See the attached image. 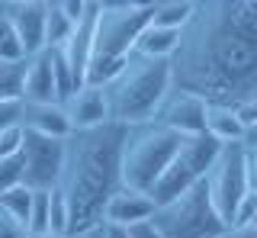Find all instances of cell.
Listing matches in <instances>:
<instances>
[{
  "mask_svg": "<svg viewBox=\"0 0 257 238\" xmlns=\"http://www.w3.org/2000/svg\"><path fill=\"white\" fill-rule=\"evenodd\" d=\"M155 4L139 0H100V17H96V39H93V61L87 71V84L106 87L125 61L135 55L142 33L155 20Z\"/></svg>",
  "mask_w": 257,
  "mask_h": 238,
  "instance_id": "obj_3",
  "label": "cell"
},
{
  "mask_svg": "<svg viewBox=\"0 0 257 238\" xmlns=\"http://www.w3.org/2000/svg\"><path fill=\"white\" fill-rule=\"evenodd\" d=\"M77 23L68 20V13L61 10V0H48V26H45V52L61 49L71 36H74Z\"/></svg>",
  "mask_w": 257,
  "mask_h": 238,
  "instance_id": "obj_18",
  "label": "cell"
},
{
  "mask_svg": "<svg viewBox=\"0 0 257 238\" xmlns=\"http://www.w3.org/2000/svg\"><path fill=\"white\" fill-rule=\"evenodd\" d=\"M23 184V158H4L0 161V193L10 187H20Z\"/></svg>",
  "mask_w": 257,
  "mask_h": 238,
  "instance_id": "obj_25",
  "label": "cell"
},
{
  "mask_svg": "<svg viewBox=\"0 0 257 238\" xmlns=\"http://www.w3.org/2000/svg\"><path fill=\"white\" fill-rule=\"evenodd\" d=\"M4 13H7V0H0V17H4Z\"/></svg>",
  "mask_w": 257,
  "mask_h": 238,
  "instance_id": "obj_36",
  "label": "cell"
},
{
  "mask_svg": "<svg viewBox=\"0 0 257 238\" xmlns=\"http://www.w3.org/2000/svg\"><path fill=\"white\" fill-rule=\"evenodd\" d=\"M122 142L125 126L106 123L100 129L71 132L64 142L61 196L68 203V235L103 225L106 203L122 190Z\"/></svg>",
  "mask_w": 257,
  "mask_h": 238,
  "instance_id": "obj_2",
  "label": "cell"
},
{
  "mask_svg": "<svg viewBox=\"0 0 257 238\" xmlns=\"http://www.w3.org/2000/svg\"><path fill=\"white\" fill-rule=\"evenodd\" d=\"M180 33L183 29H167V26H155L151 23L142 33L139 45H135V55H145V58H174L177 45H180Z\"/></svg>",
  "mask_w": 257,
  "mask_h": 238,
  "instance_id": "obj_17",
  "label": "cell"
},
{
  "mask_svg": "<svg viewBox=\"0 0 257 238\" xmlns=\"http://www.w3.org/2000/svg\"><path fill=\"white\" fill-rule=\"evenodd\" d=\"M23 139H26V132H23V126H7L4 132H0V161L4 158H16L23 152Z\"/></svg>",
  "mask_w": 257,
  "mask_h": 238,
  "instance_id": "obj_24",
  "label": "cell"
},
{
  "mask_svg": "<svg viewBox=\"0 0 257 238\" xmlns=\"http://www.w3.org/2000/svg\"><path fill=\"white\" fill-rule=\"evenodd\" d=\"M174 90L238 106L257 93V0H196L174 58Z\"/></svg>",
  "mask_w": 257,
  "mask_h": 238,
  "instance_id": "obj_1",
  "label": "cell"
},
{
  "mask_svg": "<svg viewBox=\"0 0 257 238\" xmlns=\"http://www.w3.org/2000/svg\"><path fill=\"white\" fill-rule=\"evenodd\" d=\"M64 142H68V139H64ZM64 142L26 132L20 158H23V184H26L32 193L58 190L61 171H64Z\"/></svg>",
  "mask_w": 257,
  "mask_h": 238,
  "instance_id": "obj_9",
  "label": "cell"
},
{
  "mask_svg": "<svg viewBox=\"0 0 257 238\" xmlns=\"http://www.w3.org/2000/svg\"><path fill=\"white\" fill-rule=\"evenodd\" d=\"M155 123L177 132L180 139L203 136L206 132V100L193 97V93H183V90H171V97L164 100Z\"/></svg>",
  "mask_w": 257,
  "mask_h": 238,
  "instance_id": "obj_11",
  "label": "cell"
},
{
  "mask_svg": "<svg viewBox=\"0 0 257 238\" xmlns=\"http://www.w3.org/2000/svg\"><path fill=\"white\" fill-rule=\"evenodd\" d=\"M23 45L13 33V23L7 20V13L0 17V61H23Z\"/></svg>",
  "mask_w": 257,
  "mask_h": 238,
  "instance_id": "obj_23",
  "label": "cell"
},
{
  "mask_svg": "<svg viewBox=\"0 0 257 238\" xmlns=\"http://www.w3.org/2000/svg\"><path fill=\"white\" fill-rule=\"evenodd\" d=\"M26 65H29V58H23V61H0V103H23Z\"/></svg>",
  "mask_w": 257,
  "mask_h": 238,
  "instance_id": "obj_19",
  "label": "cell"
},
{
  "mask_svg": "<svg viewBox=\"0 0 257 238\" xmlns=\"http://www.w3.org/2000/svg\"><path fill=\"white\" fill-rule=\"evenodd\" d=\"M64 113H68L74 132H84V129H100V126L112 123L109 119V100H106V87H93V84H84L80 90H74L68 100L61 103Z\"/></svg>",
  "mask_w": 257,
  "mask_h": 238,
  "instance_id": "obj_12",
  "label": "cell"
},
{
  "mask_svg": "<svg viewBox=\"0 0 257 238\" xmlns=\"http://www.w3.org/2000/svg\"><path fill=\"white\" fill-rule=\"evenodd\" d=\"M29 235H45L52 232V190L48 193H32V209H29Z\"/></svg>",
  "mask_w": 257,
  "mask_h": 238,
  "instance_id": "obj_22",
  "label": "cell"
},
{
  "mask_svg": "<svg viewBox=\"0 0 257 238\" xmlns=\"http://www.w3.org/2000/svg\"><path fill=\"white\" fill-rule=\"evenodd\" d=\"M0 209L7 212V216H13L20 225H29V209H32V190L26 184L20 187H10L0 193Z\"/></svg>",
  "mask_w": 257,
  "mask_h": 238,
  "instance_id": "obj_21",
  "label": "cell"
},
{
  "mask_svg": "<svg viewBox=\"0 0 257 238\" xmlns=\"http://www.w3.org/2000/svg\"><path fill=\"white\" fill-rule=\"evenodd\" d=\"M222 152V142H215L212 136H190V139H180V148H177L174 161L167 164V171L161 174V180L151 190V200L155 206H164L177 200L180 193H187L193 184L206 180V174L212 171L215 158Z\"/></svg>",
  "mask_w": 257,
  "mask_h": 238,
  "instance_id": "obj_7",
  "label": "cell"
},
{
  "mask_svg": "<svg viewBox=\"0 0 257 238\" xmlns=\"http://www.w3.org/2000/svg\"><path fill=\"white\" fill-rule=\"evenodd\" d=\"M180 136L164 129L161 123H142L128 126L122 142V187L151 193L167 164L174 161Z\"/></svg>",
  "mask_w": 257,
  "mask_h": 238,
  "instance_id": "obj_5",
  "label": "cell"
},
{
  "mask_svg": "<svg viewBox=\"0 0 257 238\" xmlns=\"http://www.w3.org/2000/svg\"><path fill=\"white\" fill-rule=\"evenodd\" d=\"M174 90V71L171 58H145L132 55L125 68L106 84L109 119L116 126H142L155 123L164 100Z\"/></svg>",
  "mask_w": 257,
  "mask_h": 238,
  "instance_id": "obj_4",
  "label": "cell"
},
{
  "mask_svg": "<svg viewBox=\"0 0 257 238\" xmlns=\"http://www.w3.org/2000/svg\"><path fill=\"white\" fill-rule=\"evenodd\" d=\"M103 238H128V228H122V225H106V222H103Z\"/></svg>",
  "mask_w": 257,
  "mask_h": 238,
  "instance_id": "obj_32",
  "label": "cell"
},
{
  "mask_svg": "<svg viewBox=\"0 0 257 238\" xmlns=\"http://www.w3.org/2000/svg\"><path fill=\"white\" fill-rule=\"evenodd\" d=\"M222 238H257V225H228Z\"/></svg>",
  "mask_w": 257,
  "mask_h": 238,
  "instance_id": "obj_31",
  "label": "cell"
},
{
  "mask_svg": "<svg viewBox=\"0 0 257 238\" xmlns=\"http://www.w3.org/2000/svg\"><path fill=\"white\" fill-rule=\"evenodd\" d=\"M244 145H257V126H251V129L244 132Z\"/></svg>",
  "mask_w": 257,
  "mask_h": 238,
  "instance_id": "obj_34",
  "label": "cell"
},
{
  "mask_svg": "<svg viewBox=\"0 0 257 238\" xmlns=\"http://www.w3.org/2000/svg\"><path fill=\"white\" fill-rule=\"evenodd\" d=\"M20 126H23V132L45 136V139H61V142L71 139V132H74V126H71L61 103H23Z\"/></svg>",
  "mask_w": 257,
  "mask_h": 238,
  "instance_id": "obj_13",
  "label": "cell"
},
{
  "mask_svg": "<svg viewBox=\"0 0 257 238\" xmlns=\"http://www.w3.org/2000/svg\"><path fill=\"white\" fill-rule=\"evenodd\" d=\"M20 109H23V103H0V132H4L7 126L20 123Z\"/></svg>",
  "mask_w": 257,
  "mask_h": 238,
  "instance_id": "obj_29",
  "label": "cell"
},
{
  "mask_svg": "<svg viewBox=\"0 0 257 238\" xmlns=\"http://www.w3.org/2000/svg\"><path fill=\"white\" fill-rule=\"evenodd\" d=\"M196 10V0H158L155 7V26H167V29H183Z\"/></svg>",
  "mask_w": 257,
  "mask_h": 238,
  "instance_id": "obj_20",
  "label": "cell"
},
{
  "mask_svg": "<svg viewBox=\"0 0 257 238\" xmlns=\"http://www.w3.org/2000/svg\"><path fill=\"white\" fill-rule=\"evenodd\" d=\"M151 222L158 225V232L164 238H222V232L228 228L222 216L215 212L206 180L193 184L177 200L158 206Z\"/></svg>",
  "mask_w": 257,
  "mask_h": 238,
  "instance_id": "obj_6",
  "label": "cell"
},
{
  "mask_svg": "<svg viewBox=\"0 0 257 238\" xmlns=\"http://www.w3.org/2000/svg\"><path fill=\"white\" fill-rule=\"evenodd\" d=\"M128 238H164V235H161L158 225L148 219V222H139V225H128Z\"/></svg>",
  "mask_w": 257,
  "mask_h": 238,
  "instance_id": "obj_30",
  "label": "cell"
},
{
  "mask_svg": "<svg viewBox=\"0 0 257 238\" xmlns=\"http://www.w3.org/2000/svg\"><path fill=\"white\" fill-rule=\"evenodd\" d=\"M155 200H151V193H142V190H128L122 187L116 196L106 203V212H103V222L106 225H139V222H148L155 216Z\"/></svg>",
  "mask_w": 257,
  "mask_h": 238,
  "instance_id": "obj_14",
  "label": "cell"
},
{
  "mask_svg": "<svg viewBox=\"0 0 257 238\" xmlns=\"http://www.w3.org/2000/svg\"><path fill=\"white\" fill-rule=\"evenodd\" d=\"M244 123L238 119L235 106H225V103H206V136H212L222 145H235L244 142Z\"/></svg>",
  "mask_w": 257,
  "mask_h": 238,
  "instance_id": "obj_16",
  "label": "cell"
},
{
  "mask_svg": "<svg viewBox=\"0 0 257 238\" xmlns=\"http://www.w3.org/2000/svg\"><path fill=\"white\" fill-rule=\"evenodd\" d=\"M7 20L23 45V55L45 52V26H48V0H7Z\"/></svg>",
  "mask_w": 257,
  "mask_h": 238,
  "instance_id": "obj_10",
  "label": "cell"
},
{
  "mask_svg": "<svg viewBox=\"0 0 257 238\" xmlns=\"http://www.w3.org/2000/svg\"><path fill=\"white\" fill-rule=\"evenodd\" d=\"M206 187H209L215 212L222 216L225 225H231L241 200L251 193V187H247V168H244V142L222 145L212 171L206 174Z\"/></svg>",
  "mask_w": 257,
  "mask_h": 238,
  "instance_id": "obj_8",
  "label": "cell"
},
{
  "mask_svg": "<svg viewBox=\"0 0 257 238\" xmlns=\"http://www.w3.org/2000/svg\"><path fill=\"white\" fill-rule=\"evenodd\" d=\"M23 103H61L58 81H55L52 55H32L26 65V81H23Z\"/></svg>",
  "mask_w": 257,
  "mask_h": 238,
  "instance_id": "obj_15",
  "label": "cell"
},
{
  "mask_svg": "<svg viewBox=\"0 0 257 238\" xmlns=\"http://www.w3.org/2000/svg\"><path fill=\"white\" fill-rule=\"evenodd\" d=\"M244 168H247V187L257 193V145H244Z\"/></svg>",
  "mask_w": 257,
  "mask_h": 238,
  "instance_id": "obj_28",
  "label": "cell"
},
{
  "mask_svg": "<svg viewBox=\"0 0 257 238\" xmlns=\"http://www.w3.org/2000/svg\"><path fill=\"white\" fill-rule=\"evenodd\" d=\"M0 238H29V228L20 225L13 216H7V212L0 209Z\"/></svg>",
  "mask_w": 257,
  "mask_h": 238,
  "instance_id": "obj_26",
  "label": "cell"
},
{
  "mask_svg": "<svg viewBox=\"0 0 257 238\" xmlns=\"http://www.w3.org/2000/svg\"><path fill=\"white\" fill-rule=\"evenodd\" d=\"M254 225H257V219H254Z\"/></svg>",
  "mask_w": 257,
  "mask_h": 238,
  "instance_id": "obj_37",
  "label": "cell"
},
{
  "mask_svg": "<svg viewBox=\"0 0 257 238\" xmlns=\"http://www.w3.org/2000/svg\"><path fill=\"white\" fill-rule=\"evenodd\" d=\"M235 109H238V119L244 123V129H251V126H257V93H251L247 100H241Z\"/></svg>",
  "mask_w": 257,
  "mask_h": 238,
  "instance_id": "obj_27",
  "label": "cell"
},
{
  "mask_svg": "<svg viewBox=\"0 0 257 238\" xmlns=\"http://www.w3.org/2000/svg\"><path fill=\"white\" fill-rule=\"evenodd\" d=\"M29 238H68V235H58V232H45V235H29Z\"/></svg>",
  "mask_w": 257,
  "mask_h": 238,
  "instance_id": "obj_35",
  "label": "cell"
},
{
  "mask_svg": "<svg viewBox=\"0 0 257 238\" xmlns=\"http://www.w3.org/2000/svg\"><path fill=\"white\" fill-rule=\"evenodd\" d=\"M68 238H103V225L87 228V232H77V235H68Z\"/></svg>",
  "mask_w": 257,
  "mask_h": 238,
  "instance_id": "obj_33",
  "label": "cell"
}]
</instances>
